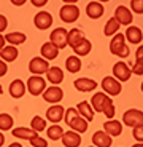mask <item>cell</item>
<instances>
[{
  "instance_id": "cell-21",
  "label": "cell",
  "mask_w": 143,
  "mask_h": 147,
  "mask_svg": "<svg viewBox=\"0 0 143 147\" xmlns=\"http://www.w3.org/2000/svg\"><path fill=\"white\" fill-rule=\"evenodd\" d=\"M41 58L46 59V61H51V59H56L59 55V48L56 45H53L51 42H46V43L41 45Z\"/></svg>"
},
{
  "instance_id": "cell-1",
  "label": "cell",
  "mask_w": 143,
  "mask_h": 147,
  "mask_svg": "<svg viewBox=\"0 0 143 147\" xmlns=\"http://www.w3.org/2000/svg\"><path fill=\"white\" fill-rule=\"evenodd\" d=\"M64 120H65V123L70 126V129H72V131L86 133V129H88V123H89V121H86L84 118L78 114L76 107H75V109H73V107H72V109H65Z\"/></svg>"
},
{
  "instance_id": "cell-47",
  "label": "cell",
  "mask_w": 143,
  "mask_h": 147,
  "mask_svg": "<svg viewBox=\"0 0 143 147\" xmlns=\"http://www.w3.org/2000/svg\"><path fill=\"white\" fill-rule=\"evenodd\" d=\"M8 147H22V144L21 142H13V144H10Z\"/></svg>"
},
{
  "instance_id": "cell-10",
  "label": "cell",
  "mask_w": 143,
  "mask_h": 147,
  "mask_svg": "<svg viewBox=\"0 0 143 147\" xmlns=\"http://www.w3.org/2000/svg\"><path fill=\"white\" fill-rule=\"evenodd\" d=\"M33 24H35V27L40 29V30L49 29V27L53 26V16H51V13H48V11H40V13H37L35 18H33Z\"/></svg>"
},
{
  "instance_id": "cell-3",
  "label": "cell",
  "mask_w": 143,
  "mask_h": 147,
  "mask_svg": "<svg viewBox=\"0 0 143 147\" xmlns=\"http://www.w3.org/2000/svg\"><path fill=\"white\" fill-rule=\"evenodd\" d=\"M122 123L130 128L135 126H143V112L138 109H129L122 115Z\"/></svg>"
},
{
  "instance_id": "cell-42",
  "label": "cell",
  "mask_w": 143,
  "mask_h": 147,
  "mask_svg": "<svg viewBox=\"0 0 143 147\" xmlns=\"http://www.w3.org/2000/svg\"><path fill=\"white\" fill-rule=\"evenodd\" d=\"M7 70H8V67H7V63L0 59V77H3L5 74H7Z\"/></svg>"
},
{
  "instance_id": "cell-40",
  "label": "cell",
  "mask_w": 143,
  "mask_h": 147,
  "mask_svg": "<svg viewBox=\"0 0 143 147\" xmlns=\"http://www.w3.org/2000/svg\"><path fill=\"white\" fill-rule=\"evenodd\" d=\"M132 74H135V75H142L143 74V64H138V63H135L132 66Z\"/></svg>"
},
{
  "instance_id": "cell-27",
  "label": "cell",
  "mask_w": 143,
  "mask_h": 147,
  "mask_svg": "<svg viewBox=\"0 0 143 147\" xmlns=\"http://www.w3.org/2000/svg\"><path fill=\"white\" fill-rule=\"evenodd\" d=\"M86 37L84 34L81 32L80 29H72L69 30V35H67V47H72L73 48L76 43H80L81 40H84Z\"/></svg>"
},
{
  "instance_id": "cell-6",
  "label": "cell",
  "mask_w": 143,
  "mask_h": 147,
  "mask_svg": "<svg viewBox=\"0 0 143 147\" xmlns=\"http://www.w3.org/2000/svg\"><path fill=\"white\" fill-rule=\"evenodd\" d=\"M59 15H61V19H62L64 22H75L80 18V8L75 3H65L61 8Z\"/></svg>"
},
{
  "instance_id": "cell-16",
  "label": "cell",
  "mask_w": 143,
  "mask_h": 147,
  "mask_svg": "<svg viewBox=\"0 0 143 147\" xmlns=\"http://www.w3.org/2000/svg\"><path fill=\"white\" fill-rule=\"evenodd\" d=\"M46 78H48L49 83H53L54 86H57V85L62 83V80H64V70L61 69V67H57V66L49 67L48 72H46Z\"/></svg>"
},
{
  "instance_id": "cell-9",
  "label": "cell",
  "mask_w": 143,
  "mask_h": 147,
  "mask_svg": "<svg viewBox=\"0 0 143 147\" xmlns=\"http://www.w3.org/2000/svg\"><path fill=\"white\" fill-rule=\"evenodd\" d=\"M64 98V91L61 86H49V88H46L43 91V99L46 101V102H51V104H59L61 102V99Z\"/></svg>"
},
{
  "instance_id": "cell-2",
  "label": "cell",
  "mask_w": 143,
  "mask_h": 147,
  "mask_svg": "<svg viewBox=\"0 0 143 147\" xmlns=\"http://www.w3.org/2000/svg\"><path fill=\"white\" fill-rule=\"evenodd\" d=\"M111 104H113V99H111L108 94H105L103 91L95 93L91 99V106H92V109H94V112H97V114H99V112L103 114V110L108 106H111Z\"/></svg>"
},
{
  "instance_id": "cell-49",
  "label": "cell",
  "mask_w": 143,
  "mask_h": 147,
  "mask_svg": "<svg viewBox=\"0 0 143 147\" xmlns=\"http://www.w3.org/2000/svg\"><path fill=\"white\" fill-rule=\"evenodd\" d=\"M132 147H143V142H137V144H134Z\"/></svg>"
},
{
  "instance_id": "cell-32",
  "label": "cell",
  "mask_w": 143,
  "mask_h": 147,
  "mask_svg": "<svg viewBox=\"0 0 143 147\" xmlns=\"http://www.w3.org/2000/svg\"><path fill=\"white\" fill-rule=\"evenodd\" d=\"M119 22L116 21L114 18H110L108 21H106V24H105V29H103V34H105L106 37H110V35H116L118 34V30H119Z\"/></svg>"
},
{
  "instance_id": "cell-12",
  "label": "cell",
  "mask_w": 143,
  "mask_h": 147,
  "mask_svg": "<svg viewBox=\"0 0 143 147\" xmlns=\"http://www.w3.org/2000/svg\"><path fill=\"white\" fill-rule=\"evenodd\" d=\"M65 115V107H62L61 104H53L49 109L46 110V118L49 121H53L54 125H57V121H61Z\"/></svg>"
},
{
  "instance_id": "cell-31",
  "label": "cell",
  "mask_w": 143,
  "mask_h": 147,
  "mask_svg": "<svg viewBox=\"0 0 143 147\" xmlns=\"http://www.w3.org/2000/svg\"><path fill=\"white\" fill-rule=\"evenodd\" d=\"M64 133H65V131L62 129V126H61V125H51L49 128L46 129L48 138H49V139H53V141H59V139H62Z\"/></svg>"
},
{
  "instance_id": "cell-14",
  "label": "cell",
  "mask_w": 143,
  "mask_h": 147,
  "mask_svg": "<svg viewBox=\"0 0 143 147\" xmlns=\"http://www.w3.org/2000/svg\"><path fill=\"white\" fill-rule=\"evenodd\" d=\"M75 88L81 93H91L97 88V82L92 80V78H86V77H81V78H76L73 82Z\"/></svg>"
},
{
  "instance_id": "cell-36",
  "label": "cell",
  "mask_w": 143,
  "mask_h": 147,
  "mask_svg": "<svg viewBox=\"0 0 143 147\" xmlns=\"http://www.w3.org/2000/svg\"><path fill=\"white\" fill-rule=\"evenodd\" d=\"M32 147H48V141L43 139L41 136H35L33 139H30Z\"/></svg>"
},
{
  "instance_id": "cell-38",
  "label": "cell",
  "mask_w": 143,
  "mask_h": 147,
  "mask_svg": "<svg viewBox=\"0 0 143 147\" xmlns=\"http://www.w3.org/2000/svg\"><path fill=\"white\" fill-rule=\"evenodd\" d=\"M103 114H105V117L108 118V120H113V118H114V114H116V110H114V106H113V104L106 107V109L103 110Z\"/></svg>"
},
{
  "instance_id": "cell-17",
  "label": "cell",
  "mask_w": 143,
  "mask_h": 147,
  "mask_svg": "<svg viewBox=\"0 0 143 147\" xmlns=\"http://www.w3.org/2000/svg\"><path fill=\"white\" fill-rule=\"evenodd\" d=\"M62 144L65 147H80L81 144V136H80V133L76 131H65L64 133V136H62Z\"/></svg>"
},
{
  "instance_id": "cell-44",
  "label": "cell",
  "mask_w": 143,
  "mask_h": 147,
  "mask_svg": "<svg viewBox=\"0 0 143 147\" xmlns=\"http://www.w3.org/2000/svg\"><path fill=\"white\" fill-rule=\"evenodd\" d=\"M33 7H45L46 5V0H32Z\"/></svg>"
},
{
  "instance_id": "cell-18",
  "label": "cell",
  "mask_w": 143,
  "mask_h": 147,
  "mask_svg": "<svg viewBox=\"0 0 143 147\" xmlns=\"http://www.w3.org/2000/svg\"><path fill=\"white\" fill-rule=\"evenodd\" d=\"M103 11H105V8H103V5L100 3V2H89L88 7H86V15H88L91 19L102 18Z\"/></svg>"
},
{
  "instance_id": "cell-52",
  "label": "cell",
  "mask_w": 143,
  "mask_h": 147,
  "mask_svg": "<svg viewBox=\"0 0 143 147\" xmlns=\"http://www.w3.org/2000/svg\"><path fill=\"white\" fill-rule=\"evenodd\" d=\"M91 147H95V146H91Z\"/></svg>"
},
{
  "instance_id": "cell-50",
  "label": "cell",
  "mask_w": 143,
  "mask_h": 147,
  "mask_svg": "<svg viewBox=\"0 0 143 147\" xmlns=\"http://www.w3.org/2000/svg\"><path fill=\"white\" fill-rule=\"evenodd\" d=\"M2 93H3V88H2V85H0V94H2Z\"/></svg>"
},
{
  "instance_id": "cell-25",
  "label": "cell",
  "mask_w": 143,
  "mask_h": 147,
  "mask_svg": "<svg viewBox=\"0 0 143 147\" xmlns=\"http://www.w3.org/2000/svg\"><path fill=\"white\" fill-rule=\"evenodd\" d=\"M92 50V43L88 40V38H84V40H81L80 43H76L73 47V51H75V56H88L89 53H91Z\"/></svg>"
},
{
  "instance_id": "cell-37",
  "label": "cell",
  "mask_w": 143,
  "mask_h": 147,
  "mask_svg": "<svg viewBox=\"0 0 143 147\" xmlns=\"http://www.w3.org/2000/svg\"><path fill=\"white\" fill-rule=\"evenodd\" d=\"M132 136L135 138V141L143 142V126H135V128H132Z\"/></svg>"
},
{
  "instance_id": "cell-24",
  "label": "cell",
  "mask_w": 143,
  "mask_h": 147,
  "mask_svg": "<svg viewBox=\"0 0 143 147\" xmlns=\"http://www.w3.org/2000/svg\"><path fill=\"white\" fill-rule=\"evenodd\" d=\"M76 110H78V114L84 118L86 121H92L95 112H94V109H92V106H91L89 102H86V101H81V102L76 106Z\"/></svg>"
},
{
  "instance_id": "cell-46",
  "label": "cell",
  "mask_w": 143,
  "mask_h": 147,
  "mask_svg": "<svg viewBox=\"0 0 143 147\" xmlns=\"http://www.w3.org/2000/svg\"><path fill=\"white\" fill-rule=\"evenodd\" d=\"M11 3L13 5H24L26 3V0H11Z\"/></svg>"
},
{
  "instance_id": "cell-15",
  "label": "cell",
  "mask_w": 143,
  "mask_h": 147,
  "mask_svg": "<svg viewBox=\"0 0 143 147\" xmlns=\"http://www.w3.org/2000/svg\"><path fill=\"white\" fill-rule=\"evenodd\" d=\"M92 144L95 147H111L113 138L110 134H106L105 131H95L92 134Z\"/></svg>"
},
{
  "instance_id": "cell-41",
  "label": "cell",
  "mask_w": 143,
  "mask_h": 147,
  "mask_svg": "<svg viewBox=\"0 0 143 147\" xmlns=\"http://www.w3.org/2000/svg\"><path fill=\"white\" fill-rule=\"evenodd\" d=\"M7 27H8V19L5 18L3 15H0V34L3 32V30L7 29Z\"/></svg>"
},
{
  "instance_id": "cell-45",
  "label": "cell",
  "mask_w": 143,
  "mask_h": 147,
  "mask_svg": "<svg viewBox=\"0 0 143 147\" xmlns=\"http://www.w3.org/2000/svg\"><path fill=\"white\" fill-rule=\"evenodd\" d=\"M5 35H2V34H0V51H2V50H3L5 48Z\"/></svg>"
},
{
  "instance_id": "cell-4",
  "label": "cell",
  "mask_w": 143,
  "mask_h": 147,
  "mask_svg": "<svg viewBox=\"0 0 143 147\" xmlns=\"http://www.w3.org/2000/svg\"><path fill=\"white\" fill-rule=\"evenodd\" d=\"M102 90H103V93L105 94H108V96H118L119 93L122 91V85H121V82H118L114 77H103V80H102Z\"/></svg>"
},
{
  "instance_id": "cell-5",
  "label": "cell",
  "mask_w": 143,
  "mask_h": 147,
  "mask_svg": "<svg viewBox=\"0 0 143 147\" xmlns=\"http://www.w3.org/2000/svg\"><path fill=\"white\" fill-rule=\"evenodd\" d=\"M27 90L32 96H38L43 94V91L46 90V82L41 75H32L27 80Z\"/></svg>"
},
{
  "instance_id": "cell-20",
  "label": "cell",
  "mask_w": 143,
  "mask_h": 147,
  "mask_svg": "<svg viewBox=\"0 0 143 147\" xmlns=\"http://www.w3.org/2000/svg\"><path fill=\"white\" fill-rule=\"evenodd\" d=\"M26 90H27V86H26V83H24L21 78L13 80V82H11V85H10V94L13 96L15 99L22 98V96H24V93H26Z\"/></svg>"
},
{
  "instance_id": "cell-29",
  "label": "cell",
  "mask_w": 143,
  "mask_h": 147,
  "mask_svg": "<svg viewBox=\"0 0 143 147\" xmlns=\"http://www.w3.org/2000/svg\"><path fill=\"white\" fill-rule=\"evenodd\" d=\"M26 34L22 32H10L5 35V40L8 42L10 45H13V47H16V45H22L24 42H26Z\"/></svg>"
},
{
  "instance_id": "cell-51",
  "label": "cell",
  "mask_w": 143,
  "mask_h": 147,
  "mask_svg": "<svg viewBox=\"0 0 143 147\" xmlns=\"http://www.w3.org/2000/svg\"><path fill=\"white\" fill-rule=\"evenodd\" d=\"M142 93H143V82H142Z\"/></svg>"
},
{
  "instance_id": "cell-43",
  "label": "cell",
  "mask_w": 143,
  "mask_h": 147,
  "mask_svg": "<svg viewBox=\"0 0 143 147\" xmlns=\"http://www.w3.org/2000/svg\"><path fill=\"white\" fill-rule=\"evenodd\" d=\"M129 53H130V51H129V47L126 45V47L122 48L121 51L118 53V58H127V56H129Z\"/></svg>"
},
{
  "instance_id": "cell-34",
  "label": "cell",
  "mask_w": 143,
  "mask_h": 147,
  "mask_svg": "<svg viewBox=\"0 0 143 147\" xmlns=\"http://www.w3.org/2000/svg\"><path fill=\"white\" fill-rule=\"evenodd\" d=\"M13 117L8 114H0V129L2 131H8V129L13 128Z\"/></svg>"
},
{
  "instance_id": "cell-11",
  "label": "cell",
  "mask_w": 143,
  "mask_h": 147,
  "mask_svg": "<svg viewBox=\"0 0 143 147\" xmlns=\"http://www.w3.org/2000/svg\"><path fill=\"white\" fill-rule=\"evenodd\" d=\"M49 69V64H48L46 59L43 58H32L29 63V70L32 72V75H41V74H46Z\"/></svg>"
},
{
  "instance_id": "cell-35",
  "label": "cell",
  "mask_w": 143,
  "mask_h": 147,
  "mask_svg": "<svg viewBox=\"0 0 143 147\" xmlns=\"http://www.w3.org/2000/svg\"><path fill=\"white\" fill-rule=\"evenodd\" d=\"M130 7H132L134 13L142 15L143 13V0H132V2H130Z\"/></svg>"
},
{
  "instance_id": "cell-28",
  "label": "cell",
  "mask_w": 143,
  "mask_h": 147,
  "mask_svg": "<svg viewBox=\"0 0 143 147\" xmlns=\"http://www.w3.org/2000/svg\"><path fill=\"white\" fill-rule=\"evenodd\" d=\"M13 136L19 138V139L30 141V139H33L35 136H38V134H37V131H33L32 128H15L13 129Z\"/></svg>"
},
{
  "instance_id": "cell-7",
  "label": "cell",
  "mask_w": 143,
  "mask_h": 147,
  "mask_svg": "<svg viewBox=\"0 0 143 147\" xmlns=\"http://www.w3.org/2000/svg\"><path fill=\"white\" fill-rule=\"evenodd\" d=\"M130 75H132V69L126 63H122V61H119V63H116L113 66V77L118 82H121V83L122 82H127L130 78Z\"/></svg>"
},
{
  "instance_id": "cell-23",
  "label": "cell",
  "mask_w": 143,
  "mask_h": 147,
  "mask_svg": "<svg viewBox=\"0 0 143 147\" xmlns=\"http://www.w3.org/2000/svg\"><path fill=\"white\" fill-rule=\"evenodd\" d=\"M126 38L129 40V43L132 45H138L140 42L143 40V32L138 29L137 26H129L127 30H126Z\"/></svg>"
},
{
  "instance_id": "cell-22",
  "label": "cell",
  "mask_w": 143,
  "mask_h": 147,
  "mask_svg": "<svg viewBox=\"0 0 143 147\" xmlns=\"http://www.w3.org/2000/svg\"><path fill=\"white\" fill-rule=\"evenodd\" d=\"M124 47H126V37L119 32H118L116 35H113V38H111V42H110V53L111 55L118 56V53L121 51Z\"/></svg>"
},
{
  "instance_id": "cell-33",
  "label": "cell",
  "mask_w": 143,
  "mask_h": 147,
  "mask_svg": "<svg viewBox=\"0 0 143 147\" xmlns=\"http://www.w3.org/2000/svg\"><path fill=\"white\" fill-rule=\"evenodd\" d=\"M30 128H32L33 131H37V133L45 131V129H46V120L41 118L40 115H35V117L32 118V121H30Z\"/></svg>"
},
{
  "instance_id": "cell-8",
  "label": "cell",
  "mask_w": 143,
  "mask_h": 147,
  "mask_svg": "<svg viewBox=\"0 0 143 147\" xmlns=\"http://www.w3.org/2000/svg\"><path fill=\"white\" fill-rule=\"evenodd\" d=\"M67 35H69V30H65L64 27H57L51 32L49 35V42L53 45L59 48V50H62V48L67 47Z\"/></svg>"
},
{
  "instance_id": "cell-30",
  "label": "cell",
  "mask_w": 143,
  "mask_h": 147,
  "mask_svg": "<svg viewBox=\"0 0 143 147\" xmlns=\"http://www.w3.org/2000/svg\"><path fill=\"white\" fill-rule=\"evenodd\" d=\"M65 67L70 74H76L81 69V59L78 56H69L65 61Z\"/></svg>"
},
{
  "instance_id": "cell-26",
  "label": "cell",
  "mask_w": 143,
  "mask_h": 147,
  "mask_svg": "<svg viewBox=\"0 0 143 147\" xmlns=\"http://www.w3.org/2000/svg\"><path fill=\"white\" fill-rule=\"evenodd\" d=\"M0 58H2V61H5V63H13V61L18 58V48L13 47V45L5 47L3 50L0 51Z\"/></svg>"
},
{
  "instance_id": "cell-13",
  "label": "cell",
  "mask_w": 143,
  "mask_h": 147,
  "mask_svg": "<svg viewBox=\"0 0 143 147\" xmlns=\"http://www.w3.org/2000/svg\"><path fill=\"white\" fill-rule=\"evenodd\" d=\"M114 19H116L119 24H124V26H130L132 22V11L129 10L124 5H119L114 11Z\"/></svg>"
},
{
  "instance_id": "cell-19",
  "label": "cell",
  "mask_w": 143,
  "mask_h": 147,
  "mask_svg": "<svg viewBox=\"0 0 143 147\" xmlns=\"http://www.w3.org/2000/svg\"><path fill=\"white\" fill-rule=\"evenodd\" d=\"M103 131L106 133V134H110L111 138L113 136H119L122 133V123L121 121H118V120H108L103 123Z\"/></svg>"
},
{
  "instance_id": "cell-39",
  "label": "cell",
  "mask_w": 143,
  "mask_h": 147,
  "mask_svg": "<svg viewBox=\"0 0 143 147\" xmlns=\"http://www.w3.org/2000/svg\"><path fill=\"white\" fill-rule=\"evenodd\" d=\"M135 63L143 64V45H140L137 48V53H135Z\"/></svg>"
},
{
  "instance_id": "cell-48",
  "label": "cell",
  "mask_w": 143,
  "mask_h": 147,
  "mask_svg": "<svg viewBox=\"0 0 143 147\" xmlns=\"http://www.w3.org/2000/svg\"><path fill=\"white\" fill-rule=\"evenodd\" d=\"M3 142H5V136L2 134V133H0V147L3 146Z\"/></svg>"
}]
</instances>
